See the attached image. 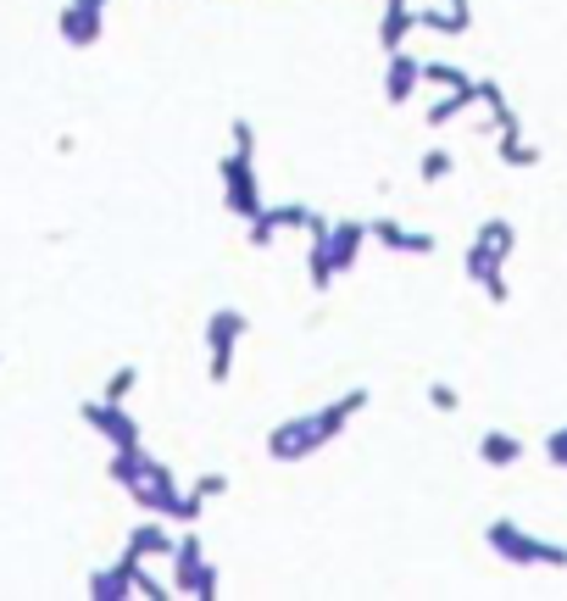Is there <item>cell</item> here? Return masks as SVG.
Here are the masks:
<instances>
[{
    "label": "cell",
    "mask_w": 567,
    "mask_h": 601,
    "mask_svg": "<svg viewBox=\"0 0 567 601\" xmlns=\"http://www.w3.org/2000/svg\"><path fill=\"white\" fill-rule=\"evenodd\" d=\"M223 490H229V473H201V479H195V484H190V490H184V495H190V501H201V507H206V501H217V495H223Z\"/></svg>",
    "instance_id": "7402d4cb"
},
{
    "label": "cell",
    "mask_w": 567,
    "mask_h": 601,
    "mask_svg": "<svg viewBox=\"0 0 567 601\" xmlns=\"http://www.w3.org/2000/svg\"><path fill=\"white\" fill-rule=\"evenodd\" d=\"M473 107H478V90H473V79H467V84H456L445 101H434V107H428V129H445V123H456V118H462V112H473Z\"/></svg>",
    "instance_id": "9a60e30c"
},
{
    "label": "cell",
    "mask_w": 567,
    "mask_h": 601,
    "mask_svg": "<svg viewBox=\"0 0 567 601\" xmlns=\"http://www.w3.org/2000/svg\"><path fill=\"white\" fill-rule=\"evenodd\" d=\"M389 57V68H384V96H389V107H401V101H412L417 96V57L401 46V51H384Z\"/></svg>",
    "instance_id": "8fae6325"
},
{
    "label": "cell",
    "mask_w": 567,
    "mask_h": 601,
    "mask_svg": "<svg viewBox=\"0 0 567 601\" xmlns=\"http://www.w3.org/2000/svg\"><path fill=\"white\" fill-rule=\"evenodd\" d=\"M312 234L323 240L334 279H340V273H351V268H356V257H362V246H367V223H328V218H323Z\"/></svg>",
    "instance_id": "52a82bcc"
},
{
    "label": "cell",
    "mask_w": 567,
    "mask_h": 601,
    "mask_svg": "<svg viewBox=\"0 0 567 601\" xmlns=\"http://www.w3.org/2000/svg\"><path fill=\"white\" fill-rule=\"evenodd\" d=\"M500 162H506V168H534L539 151L523 146V129H517V134H500Z\"/></svg>",
    "instance_id": "d6986e66"
},
{
    "label": "cell",
    "mask_w": 567,
    "mask_h": 601,
    "mask_svg": "<svg viewBox=\"0 0 567 601\" xmlns=\"http://www.w3.org/2000/svg\"><path fill=\"white\" fill-rule=\"evenodd\" d=\"M367 407V390H351L340 401H328L323 412H301V418H284L273 434H267V457L273 462H301V457H317L356 412Z\"/></svg>",
    "instance_id": "6da1fadb"
},
{
    "label": "cell",
    "mask_w": 567,
    "mask_h": 601,
    "mask_svg": "<svg viewBox=\"0 0 567 601\" xmlns=\"http://www.w3.org/2000/svg\"><path fill=\"white\" fill-rule=\"evenodd\" d=\"M450 168H456V162H450V151H423V157H417V179H423V184L450 179Z\"/></svg>",
    "instance_id": "ffe728a7"
},
{
    "label": "cell",
    "mask_w": 567,
    "mask_h": 601,
    "mask_svg": "<svg viewBox=\"0 0 567 601\" xmlns=\"http://www.w3.org/2000/svg\"><path fill=\"white\" fill-rule=\"evenodd\" d=\"M545 462L550 468H567V429H550L545 434Z\"/></svg>",
    "instance_id": "cb8c5ba5"
},
{
    "label": "cell",
    "mask_w": 567,
    "mask_h": 601,
    "mask_svg": "<svg viewBox=\"0 0 567 601\" xmlns=\"http://www.w3.org/2000/svg\"><path fill=\"white\" fill-rule=\"evenodd\" d=\"M107 7L112 0H68V12H62V40L73 46V51H90V46H101V34H107Z\"/></svg>",
    "instance_id": "8992f818"
},
{
    "label": "cell",
    "mask_w": 567,
    "mask_h": 601,
    "mask_svg": "<svg viewBox=\"0 0 567 601\" xmlns=\"http://www.w3.org/2000/svg\"><path fill=\"white\" fill-rule=\"evenodd\" d=\"M129 590H140V595H151V601H168V584L145 568V562H134V573H129Z\"/></svg>",
    "instance_id": "603a6c76"
},
{
    "label": "cell",
    "mask_w": 567,
    "mask_h": 601,
    "mask_svg": "<svg viewBox=\"0 0 567 601\" xmlns=\"http://www.w3.org/2000/svg\"><path fill=\"white\" fill-rule=\"evenodd\" d=\"M484 540H489V551H495L500 562H517V568H534V562L567 568V545H561V540H539V534H528V529L512 523V518L484 523Z\"/></svg>",
    "instance_id": "7a4b0ae2"
},
{
    "label": "cell",
    "mask_w": 567,
    "mask_h": 601,
    "mask_svg": "<svg viewBox=\"0 0 567 601\" xmlns=\"http://www.w3.org/2000/svg\"><path fill=\"white\" fill-rule=\"evenodd\" d=\"M245 329H251V318L234 312V307H223V312L206 318V351H212L206 373H212V384H229V373H234V345L245 340Z\"/></svg>",
    "instance_id": "3957f363"
},
{
    "label": "cell",
    "mask_w": 567,
    "mask_h": 601,
    "mask_svg": "<svg viewBox=\"0 0 567 601\" xmlns=\"http://www.w3.org/2000/svg\"><path fill=\"white\" fill-rule=\"evenodd\" d=\"M184 595H201V601H217L223 595V573H217V562H195L190 568V579H184Z\"/></svg>",
    "instance_id": "2e32d148"
},
{
    "label": "cell",
    "mask_w": 567,
    "mask_h": 601,
    "mask_svg": "<svg viewBox=\"0 0 567 601\" xmlns=\"http://www.w3.org/2000/svg\"><path fill=\"white\" fill-rule=\"evenodd\" d=\"M462 273H467V279H473V284H484V290H489V301H495V307H500V301H512V284H506V279H500V257H489V251H484V246H478V240H473V246H467V262H462Z\"/></svg>",
    "instance_id": "30bf717a"
},
{
    "label": "cell",
    "mask_w": 567,
    "mask_h": 601,
    "mask_svg": "<svg viewBox=\"0 0 567 601\" xmlns=\"http://www.w3.org/2000/svg\"><path fill=\"white\" fill-rule=\"evenodd\" d=\"M168 551H173L168 518H145V523L129 534V545H123V557H129V562H151V557H168Z\"/></svg>",
    "instance_id": "7c38bea8"
},
{
    "label": "cell",
    "mask_w": 567,
    "mask_h": 601,
    "mask_svg": "<svg viewBox=\"0 0 567 601\" xmlns=\"http://www.w3.org/2000/svg\"><path fill=\"white\" fill-rule=\"evenodd\" d=\"M84 412V423L95 429V434H107V445H134L140 440V423L123 412V401H90V407H79Z\"/></svg>",
    "instance_id": "ba28073f"
},
{
    "label": "cell",
    "mask_w": 567,
    "mask_h": 601,
    "mask_svg": "<svg viewBox=\"0 0 567 601\" xmlns=\"http://www.w3.org/2000/svg\"><path fill=\"white\" fill-rule=\"evenodd\" d=\"M428 407H434V412H456V407H462V395H456L450 384H428Z\"/></svg>",
    "instance_id": "d4e9b609"
},
{
    "label": "cell",
    "mask_w": 567,
    "mask_h": 601,
    "mask_svg": "<svg viewBox=\"0 0 567 601\" xmlns=\"http://www.w3.org/2000/svg\"><path fill=\"white\" fill-rule=\"evenodd\" d=\"M129 501H140L151 518H173V507H179V479H173V468L162 462V457H151V468L140 473V484L134 490H123Z\"/></svg>",
    "instance_id": "5b68a950"
},
{
    "label": "cell",
    "mask_w": 567,
    "mask_h": 601,
    "mask_svg": "<svg viewBox=\"0 0 567 601\" xmlns=\"http://www.w3.org/2000/svg\"><path fill=\"white\" fill-rule=\"evenodd\" d=\"M417 84L456 90V84H467V73H462V68H450V62H417Z\"/></svg>",
    "instance_id": "ac0fdd59"
},
{
    "label": "cell",
    "mask_w": 567,
    "mask_h": 601,
    "mask_svg": "<svg viewBox=\"0 0 567 601\" xmlns=\"http://www.w3.org/2000/svg\"><path fill=\"white\" fill-rule=\"evenodd\" d=\"M134 384H140V368H129V362H123V368H118V373L107 379L101 401H129V390H134Z\"/></svg>",
    "instance_id": "44dd1931"
},
{
    "label": "cell",
    "mask_w": 567,
    "mask_h": 601,
    "mask_svg": "<svg viewBox=\"0 0 567 601\" xmlns=\"http://www.w3.org/2000/svg\"><path fill=\"white\" fill-rule=\"evenodd\" d=\"M478 246H484L489 257H500V262H506V257H512V246H517V229H512L506 218H489V223L478 229Z\"/></svg>",
    "instance_id": "e0dca14e"
},
{
    "label": "cell",
    "mask_w": 567,
    "mask_h": 601,
    "mask_svg": "<svg viewBox=\"0 0 567 601\" xmlns=\"http://www.w3.org/2000/svg\"><path fill=\"white\" fill-rule=\"evenodd\" d=\"M473 451H478V462H484V468H512V462L523 457V440H517V434H506V429H484Z\"/></svg>",
    "instance_id": "4fadbf2b"
},
{
    "label": "cell",
    "mask_w": 567,
    "mask_h": 601,
    "mask_svg": "<svg viewBox=\"0 0 567 601\" xmlns=\"http://www.w3.org/2000/svg\"><path fill=\"white\" fill-rule=\"evenodd\" d=\"M129 573H134L129 557H118L112 568L90 573V601H129V595H134V590H129Z\"/></svg>",
    "instance_id": "5bb4252c"
},
{
    "label": "cell",
    "mask_w": 567,
    "mask_h": 601,
    "mask_svg": "<svg viewBox=\"0 0 567 601\" xmlns=\"http://www.w3.org/2000/svg\"><path fill=\"white\" fill-rule=\"evenodd\" d=\"M223 201H229L234 218H251V212L262 207V190H256V157H245V151L223 157Z\"/></svg>",
    "instance_id": "277c9868"
},
{
    "label": "cell",
    "mask_w": 567,
    "mask_h": 601,
    "mask_svg": "<svg viewBox=\"0 0 567 601\" xmlns=\"http://www.w3.org/2000/svg\"><path fill=\"white\" fill-rule=\"evenodd\" d=\"M367 240H378L384 251H406V257H428V251L439 246L428 229H406V223H395V218H378V223H367Z\"/></svg>",
    "instance_id": "9c48e42d"
}]
</instances>
